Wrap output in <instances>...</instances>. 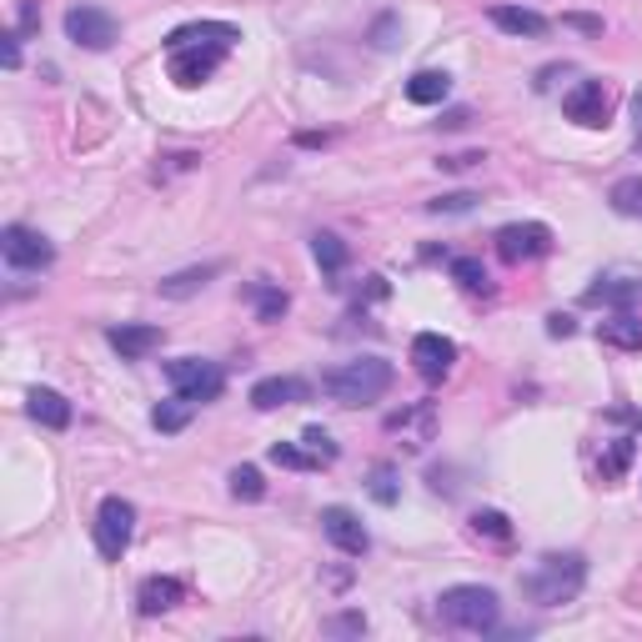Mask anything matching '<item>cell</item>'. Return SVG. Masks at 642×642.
I'll return each mask as SVG.
<instances>
[{
  "instance_id": "cell-15",
  "label": "cell",
  "mask_w": 642,
  "mask_h": 642,
  "mask_svg": "<svg viewBox=\"0 0 642 642\" xmlns=\"http://www.w3.org/2000/svg\"><path fill=\"white\" fill-rule=\"evenodd\" d=\"M106 342L121 352V362H141L167 342V332H161V326H146V321H121V326L106 332Z\"/></svg>"
},
{
  "instance_id": "cell-40",
  "label": "cell",
  "mask_w": 642,
  "mask_h": 642,
  "mask_svg": "<svg viewBox=\"0 0 642 642\" xmlns=\"http://www.w3.org/2000/svg\"><path fill=\"white\" fill-rule=\"evenodd\" d=\"M568 25H577V31H593V36L603 31V21H593V15H568Z\"/></svg>"
},
{
  "instance_id": "cell-22",
  "label": "cell",
  "mask_w": 642,
  "mask_h": 642,
  "mask_svg": "<svg viewBox=\"0 0 642 642\" xmlns=\"http://www.w3.org/2000/svg\"><path fill=\"white\" fill-rule=\"evenodd\" d=\"M216 272H221V262H211V266H186V272L167 276V282L156 286V291H161L167 301H186V297H196V291H202V286L211 282Z\"/></svg>"
},
{
  "instance_id": "cell-33",
  "label": "cell",
  "mask_w": 642,
  "mask_h": 642,
  "mask_svg": "<svg viewBox=\"0 0 642 642\" xmlns=\"http://www.w3.org/2000/svg\"><path fill=\"white\" fill-rule=\"evenodd\" d=\"M371 497H377L381 507H392V502H397V477H392V467H377V472H371Z\"/></svg>"
},
{
  "instance_id": "cell-21",
  "label": "cell",
  "mask_w": 642,
  "mask_h": 642,
  "mask_svg": "<svg viewBox=\"0 0 642 642\" xmlns=\"http://www.w3.org/2000/svg\"><path fill=\"white\" fill-rule=\"evenodd\" d=\"M452 95V76L447 71H416L412 81H406V101L412 106H442Z\"/></svg>"
},
{
  "instance_id": "cell-26",
  "label": "cell",
  "mask_w": 642,
  "mask_h": 642,
  "mask_svg": "<svg viewBox=\"0 0 642 642\" xmlns=\"http://www.w3.org/2000/svg\"><path fill=\"white\" fill-rule=\"evenodd\" d=\"M472 537H488V542H497V548H507V542H512V523H507V517H502V512L482 507V512H472Z\"/></svg>"
},
{
  "instance_id": "cell-19",
  "label": "cell",
  "mask_w": 642,
  "mask_h": 642,
  "mask_svg": "<svg viewBox=\"0 0 642 642\" xmlns=\"http://www.w3.org/2000/svg\"><path fill=\"white\" fill-rule=\"evenodd\" d=\"M492 25H497V31H507V36H527V41L548 36V15L523 11V5H497V11H492Z\"/></svg>"
},
{
  "instance_id": "cell-12",
  "label": "cell",
  "mask_w": 642,
  "mask_h": 642,
  "mask_svg": "<svg viewBox=\"0 0 642 642\" xmlns=\"http://www.w3.org/2000/svg\"><path fill=\"white\" fill-rule=\"evenodd\" d=\"M321 532L332 537V548L346 552V558H362L371 548V532L362 527V517L352 507H326L321 512Z\"/></svg>"
},
{
  "instance_id": "cell-8",
  "label": "cell",
  "mask_w": 642,
  "mask_h": 642,
  "mask_svg": "<svg viewBox=\"0 0 642 642\" xmlns=\"http://www.w3.org/2000/svg\"><path fill=\"white\" fill-rule=\"evenodd\" d=\"M548 251H552V227H542V221H512V227L497 231V256L512 266L537 262Z\"/></svg>"
},
{
  "instance_id": "cell-23",
  "label": "cell",
  "mask_w": 642,
  "mask_h": 642,
  "mask_svg": "<svg viewBox=\"0 0 642 642\" xmlns=\"http://www.w3.org/2000/svg\"><path fill=\"white\" fill-rule=\"evenodd\" d=\"M452 282L462 291H472V297H492V276L477 256H452Z\"/></svg>"
},
{
  "instance_id": "cell-18",
  "label": "cell",
  "mask_w": 642,
  "mask_h": 642,
  "mask_svg": "<svg viewBox=\"0 0 642 642\" xmlns=\"http://www.w3.org/2000/svg\"><path fill=\"white\" fill-rule=\"evenodd\" d=\"M186 597V587L176 583V577H146L141 593H136V603H141L146 618H161V612H171V607Z\"/></svg>"
},
{
  "instance_id": "cell-37",
  "label": "cell",
  "mask_w": 642,
  "mask_h": 642,
  "mask_svg": "<svg viewBox=\"0 0 642 642\" xmlns=\"http://www.w3.org/2000/svg\"><path fill=\"white\" fill-rule=\"evenodd\" d=\"M0 56H5V66H21V36H5V46H0Z\"/></svg>"
},
{
  "instance_id": "cell-25",
  "label": "cell",
  "mask_w": 642,
  "mask_h": 642,
  "mask_svg": "<svg viewBox=\"0 0 642 642\" xmlns=\"http://www.w3.org/2000/svg\"><path fill=\"white\" fill-rule=\"evenodd\" d=\"M311 256H317L321 272H342L346 266V241L336 237V231H317V237H311Z\"/></svg>"
},
{
  "instance_id": "cell-42",
  "label": "cell",
  "mask_w": 642,
  "mask_h": 642,
  "mask_svg": "<svg viewBox=\"0 0 642 642\" xmlns=\"http://www.w3.org/2000/svg\"><path fill=\"white\" fill-rule=\"evenodd\" d=\"M632 116H638V151H642V91L632 95Z\"/></svg>"
},
{
  "instance_id": "cell-11",
  "label": "cell",
  "mask_w": 642,
  "mask_h": 642,
  "mask_svg": "<svg viewBox=\"0 0 642 642\" xmlns=\"http://www.w3.org/2000/svg\"><path fill=\"white\" fill-rule=\"evenodd\" d=\"M457 362V342L452 336H442V332H422L412 336V367L422 381H442L447 371H452Z\"/></svg>"
},
{
  "instance_id": "cell-41",
  "label": "cell",
  "mask_w": 642,
  "mask_h": 642,
  "mask_svg": "<svg viewBox=\"0 0 642 642\" xmlns=\"http://www.w3.org/2000/svg\"><path fill=\"white\" fill-rule=\"evenodd\" d=\"M21 31H36V5H21Z\"/></svg>"
},
{
  "instance_id": "cell-3",
  "label": "cell",
  "mask_w": 642,
  "mask_h": 642,
  "mask_svg": "<svg viewBox=\"0 0 642 642\" xmlns=\"http://www.w3.org/2000/svg\"><path fill=\"white\" fill-rule=\"evenodd\" d=\"M392 387V362L381 357H357V362H342L321 377V392L332 397L336 406H367L377 397H387Z\"/></svg>"
},
{
  "instance_id": "cell-29",
  "label": "cell",
  "mask_w": 642,
  "mask_h": 642,
  "mask_svg": "<svg viewBox=\"0 0 642 642\" xmlns=\"http://www.w3.org/2000/svg\"><path fill=\"white\" fill-rule=\"evenodd\" d=\"M231 497L237 502H262L266 497L262 472H256V467H237V472H231Z\"/></svg>"
},
{
  "instance_id": "cell-20",
  "label": "cell",
  "mask_w": 642,
  "mask_h": 642,
  "mask_svg": "<svg viewBox=\"0 0 642 642\" xmlns=\"http://www.w3.org/2000/svg\"><path fill=\"white\" fill-rule=\"evenodd\" d=\"M597 342L603 346H618V352H642V321L632 311H618L612 321L597 326Z\"/></svg>"
},
{
  "instance_id": "cell-35",
  "label": "cell",
  "mask_w": 642,
  "mask_h": 642,
  "mask_svg": "<svg viewBox=\"0 0 642 642\" xmlns=\"http://www.w3.org/2000/svg\"><path fill=\"white\" fill-rule=\"evenodd\" d=\"M301 442H307V447L321 457V462H336V442L326 437V432H321V427H307V432H301Z\"/></svg>"
},
{
  "instance_id": "cell-34",
  "label": "cell",
  "mask_w": 642,
  "mask_h": 642,
  "mask_svg": "<svg viewBox=\"0 0 642 642\" xmlns=\"http://www.w3.org/2000/svg\"><path fill=\"white\" fill-rule=\"evenodd\" d=\"M397 31H402V21H397V15H381V21L371 25V46H377V50H392L397 46Z\"/></svg>"
},
{
  "instance_id": "cell-36",
  "label": "cell",
  "mask_w": 642,
  "mask_h": 642,
  "mask_svg": "<svg viewBox=\"0 0 642 642\" xmlns=\"http://www.w3.org/2000/svg\"><path fill=\"white\" fill-rule=\"evenodd\" d=\"M326 632H367V618H362V612H346V618L326 622Z\"/></svg>"
},
{
  "instance_id": "cell-5",
  "label": "cell",
  "mask_w": 642,
  "mask_h": 642,
  "mask_svg": "<svg viewBox=\"0 0 642 642\" xmlns=\"http://www.w3.org/2000/svg\"><path fill=\"white\" fill-rule=\"evenodd\" d=\"M136 537V507L126 497H106L95 507V552L106 562H121Z\"/></svg>"
},
{
  "instance_id": "cell-28",
  "label": "cell",
  "mask_w": 642,
  "mask_h": 642,
  "mask_svg": "<svg viewBox=\"0 0 642 642\" xmlns=\"http://www.w3.org/2000/svg\"><path fill=\"white\" fill-rule=\"evenodd\" d=\"M191 412H196V402H186V397H176V402H161L151 412V422H156V432H181L191 422Z\"/></svg>"
},
{
  "instance_id": "cell-6",
  "label": "cell",
  "mask_w": 642,
  "mask_h": 642,
  "mask_svg": "<svg viewBox=\"0 0 642 642\" xmlns=\"http://www.w3.org/2000/svg\"><path fill=\"white\" fill-rule=\"evenodd\" d=\"M167 377L171 387H176V397H186V402H216L221 397V387H227V377H221V367L216 362H202V357H176L167 362Z\"/></svg>"
},
{
  "instance_id": "cell-16",
  "label": "cell",
  "mask_w": 642,
  "mask_h": 642,
  "mask_svg": "<svg viewBox=\"0 0 642 642\" xmlns=\"http://www.w3.org/2000/svg\"><path fill=\"white\" fill-rule=\"evenodd\" d=\"M587 301L612 311L642 307V276H597V286H587Z\"/></svg>"
},
{
  "instance_id": "cell-1",
  "label": "cell",
  "mask_w": 642,
  "mask_h": 642,
  "mask_svg": "<svg viewBox=\"0 0 642 642\" xmlns=\"http://www.w3.org/2000/svg\"><path fill=\"white\" fill-rule=\"evenodd\" d=\"M241 41L237 25L227 21H191L167 36V76L181 91H196L202 81H211L216 66L231 56V46Z\"/></svg>"
},
{
  "instance_id": "cell-7",
  "label": "cell",
  "mask_w": 642,
  "mask_h": 642,
  "mask_svg": "<svg viewBox=\"0 0 642 642\" xmlns=\"http://www.w3.org/2000/svg\"><path fill=\"white\" fill-rule=\"evenodd\" d=\"M66 36L85 50H111L121 36V25H116V15L101 11V5H71V11H66Z\"/></svg>"
},
{
  "instance_id": "cell-10",
  "label": "cell",
  "mask_w": 642,
  "mask_h": 642,
  "mask_svg": "<svg viewBox=\"0 0 642 642\" xmlns=\"http://www.w3.org/2000/svg\"><path fill=\"white\" fill-rule=\"evenodd\" d=\"M0 251H5V262H11L15 272H41V266L56 262V247L31 227H5L0 231Z\"/></svg>"
},
{
  "instance_id": "cell-30",
  "label": "cell",
  "mask_w": 642,
  "mask_h": 642,
  "mask_svg": "<svg viewBox=\"0 0 642 642\" xmlns=\"http://www.w3.org/2000/svg\"><path fill=\"white\" fill-rule=\"evenodd\" d=\"M251 297H256V317L262 321H282L286 317V307H291V301H286V291H276V286H251Z\"/></svg>"
},
{
  "instance_id": "cell-27",
  "label": "cell",
  "mask_w": 642,
  "mask_h": 642,
  "mask_svg": "<svg viewBox=\"0 0 642 642\" xmlns=\"http://www.w3.org/2000/svg\"><path fill=\"white\" fill-rule=\"evenodd\" d=\"M628 462H632V437H612L603 462H597V472H603V482H618V477L628 472Z\"/></svg>"
},
{
  "instance_id": "cell-32",
  "label": "cell",
  "mask_w": 642,
  "mask_h": 642,
  "mask_svg": "<svg viewBox=\"0 0 642 642\" xmlns=\"http://www.w3.org/2000/svg\"><path fill=\"white\" fill-rule=\"evenodd\" d=\"M472 206H477L472 191H457V196H437V202H427V211L432 216H462V211H472Z\"/></svg>"
},
{
  "instance_id": "cell-14",
  "label": "cell",
  "mask_w": 642,
  "mask_h": 642,
  "mask_svg": "<svg viewBox=\"0 0 642 642\" xmlns=\"http://www.w3.org/2000/svg\"><path fill=\"white\" fill-rule=\"evenodd\" d=\"M297 402H311V381L301 377H266L251 387V406L256 412H282V406H297Z\"/></svg>"
},
{
  "instance_id": "cell-24",
  "label": "cell",
  "mask_w": 642,
  "mask_h": 642,
  "mask_svg": "<svg viewBox=\"0 0 642 642\" xmlns=\"http://www.w3.org/2000/svg\"><path fill=\"white\" fill-rule=\"evenodd\" d=\"M607 206L628 221H642V176H622L618 186L607 191Z\"/></svg>"
},
{
  "instance_id": "cell-39",
  "label": "cell",
  "mask_w": 642,
  "mask_h": 642,
  "mask_svg": "<svg viewBox=\"0 0 642 642\" xmlns=\"http://www.w3.org/2000/svg\"><path fill=\"white\" fill-rule=\"evenodd\" d=\"M477 161H482V156H477V151H467V156H442V167H447V171H462V167H477Z\"/></svg>"
},
{
  "instance_id": "cell-31",
  "label": "cell",
  "mask_w": 642,
  "mask_h": 642,
  "mask_svg": "<svg viewBox=\"0 0 642 642\" xmlns=\"http://www.w3.org/2000/svg\"><path fill=\"white\" fill-rule=\"evenodd\" d=\"M272 462L276 467H291V472H311V467H321V457L317 452H301V447H291V442H276Z\"/></svg>"
},
{
  "instance_id": "cell-17",
  "label": "cell",
  "mask_w": 642,
  "mask_h": 642,
  "mask_svg": "<svg viewBox=\"0 0 642 642\" xmlns=\"http://www.w3.org/2000/svg\"><path fill=\"white\" fill-rule=\"evenodd\" d=\"M25 412L36 416L41 427H50V432H66L71 427V402L60 392H50V387H36V392L25 397Z\"/></svg>"
},
{
  "instance_id": "cell-9",
  "label": "cell",
  "mask_w": 642,
  "mask_h": 642,
  "mask_svg": "<svg viewBox=\"0 0 642 642\" xmlns=\"http://www.w3.org/2000/svg\"><path fill=\"white\" fill-rule=\"evenodd\" d=\"M562 111H568V121L587 126V131H603L607 121H612V95H607L603 81H577L562 95Z\"/></svg>"
},
{
  "instance_id": "cell-4",
  "label": "cell",
  "mask_w": 642,
  "mask_h": 642,
  "mask_svg": "<svg viewBox=\"0 0 642 642\" xmlns=\"http://www.w3.org/2000/svg\"><path fill=\"white\" fill-rule=\"evenodd\" d=\"M437 618L447 622V628L457 632H492L502 618V597L492 593V587L482 583H462V587H447V593L437 597Z\"/></svg>"
},
{
  "instance_id": "cell-38",
  "label": "cell",
  "mask_w": 642,
  "mask_h": 642,
  "mask_svg": "<svg viewBox=\"0 0 642 642\" xmlns=\"http://www.w3.org/2000/svg\"><path fill=\"white\" fill-rule=\"evenodd\" d=\"M572 332H577V326H572V317H562V311H558V317H548V336H572Z\"/></svg>"
},
{
  "instance_id": "cell-13",
  "label": "cell",
  "mask_w": 642,
  "mask_h": 642,
  "mask_svg": "<svg viewBox=\"0 0 642 642\" xmlns=\"http://www.w3.org/2000/svg\"><path fill=\"white\" fill-rule=\"evenodd\" d=\"M387 432H392V437H402L406 452H422V447L432 442V432H437V406H432V402L406 406V412L387 416Z\"/></svg>"
},
{
  "instance_id": "cell-2",
  "label": "cell",
  "mask_w": 642,
  "mask_h": 642,
  "mask_svg": "<svg viewBox=\"0 0 642 642\" xmlns=\"http://www.w3.org/2000/svg\"><path fill=\"white\" fill-rule=\"evenodd\" d=\"M587 583V558L583 552H542L532 562V572L523 577V593L542 607H562L583 593Z\"/></svg>"
}]
</instances>
